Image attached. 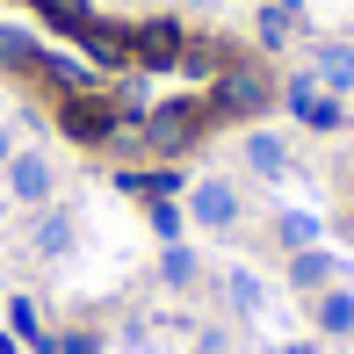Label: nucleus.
Returning <instances> with one entry per match:
<instances>
[{"mask_svg": "<svg viewBox=\"0 0 354 354\" xmlns=\"http://www.w3.org/2000/svg\"><path fill=\"white\" fill-rule=\"evenodd\" d=\"M210 102H167V109H145V123H138V145L145 152H159V159H181L188 145H196L203 131H210Z\"/></svg>", "mask_w": 354, "mask_h": 354, "instance_id": "nucleus-1", "label": "nucleus"}, {"mask_svg": "<svg viewBox=\"0 0 354 354\" xmlns=\"http://www.w3.org/2000/svg\"><path fill=\"white\" fill-rule=\"evenodd\" d=\"M58 131H66L73 145H116L123 131H138V123H123L116 102L94 87V94H66V102H58Z\"/></svg>", "mask_w": 354, "mask_h": 354, "instance_id": "nucleus-2", "label": "nucleus"}, {"mask_svg": "<svg viewBox=\"0 0 354 354\" xmlns=\"http://www.w3.org/2000/svg\"><path fill=\"white\" fill-rule=\"evenodd\" d=\"M268 102H275V87L261 66H224L210 80V116H261Z\"/></svg>", "mask_w": 354, "mask_h": 354, "instance_id": "nucleus-3", "label": "nucleus"}, {"mask_svg": "<svg viewBox=\"0 0 354 354\" xmlns=\"http://www.w3.org/2000/svg\"><path fill=\"white\" fill-rule=\"evenodd\" d=\"M181 44H188V29L174 22V15H152V22L131 29V66L138 73H174L181 66Z\"/></svg>", "mask_w": 354, "mask_h": 354, "instance_id": "nucleus-4", "label": "nucleus"}, {"mask_svg": "<svg viewBox=\"0 0 354 354\" xmlns=\"http://www.w3.org/2000/svg\"><path fill=\"white\" fill-rule=\"evenodd\" d=\"M188 217H196L203 232H232V224L246 217L239 181H217V174H210V181H196V188H188Z\"/></svg>", "mask_w": 354, "mask_h": 354, "instance_id": "nucleus-5", "label": "nucleus"}, {"mask_svg": "<svg viewBox=\"0 0 354 354\" xmlns=\"http://www.w3.org/2000/svg\"><path fill=\"white\" fill-rule=\"evenodd\" d=\"M282 102H289V116H297L304 131H340V123H347V116H340V102L318 87V73H297V80L282 87Z\"/></svg>", "mask_w": 354, "mask_h": 354, "instance_id": "nucleus-6", "label": "nucleus"}, {"mask_svg": "<svg viewBox=\"0 0 354 354\" xmlns=\"http://www.w3.org/2000/svg\"><path fill=\"white\" fill-rule=\"evenodd\" d=\"M73 44H80V58H87L94 73H116V66H131V29H123V22H109V15H94V22L80 29Z\"/></svg>", "mask_w": 354, "mask_h": 354, "instance_id": "nucleus-7", "label": "nucleus"}, {"mask_svg": "<svg viewBox=\"0 0 354 354\" xmlns=\"http://www.w3.org/2000/svg\"><path fill=\"white\" fill-rule=\"evenodd\" d=\"M29 80H44V87H51L58 102H66V94H94V87H102V73H94L87 58H80V51H44Z\"/></svg>", "mask_w": 354, "mask_h": 354, "instance_id": "nucleus-8", "label": "nucleus"}, {"mask_svg": "<svg viewBox=\"0 0 354 354\" xmlns=\"http://www.w3.org/2000/svg\"><path fill=\"white\" fill-rule=\"evenodd\" d=\"M8 188H15V203L44 210V203H51V188H58V167H51L44 152H15V159H8Z\"/></svg>", "mask_w": 354, "mask_h": 354, "instance_id": "nucleus-9", "label": "nucleus"}, {"mask_svg": "<svg viewBox=\"0 0 354 354\" xmlns=\"http://www.w3.org/2000/svg\"><path fill=\"white\" fill-rule=\"evenodd\" d=\"M116 188H123V196H138V203H174V196H188V181H181L174 167H123Z\"/></svg>", "mask_w": 354, "mask_h": 354, "instance_id": "nucleus-10", "label": "nucleus"}, {"mask_svg": "<svg viewBox=\"0 0 354 354\" xmlns=\"http://www.w3.org/2000/svg\"><path fill=\"white\" fill-rule=\"evenodd\" d=\"M311 73H318V87H354V44H340V37H318L311 44Z\"/></svg>", "mask_w": 354, "mask_h": 354, "instance_id": "nucleus-11", "label": "nucleus"}, {"mask_svg": "<svg viewBox=\"0 0 354 354\" xmlns=\"http://www.w3.org/2000/svg\"><path fill=\"white\" fill-rule=\"evenodd\" d=\"M311 318H318V333H326V340H347L354 333V289H318V304H311Z\"/></svg>", "mask_w": 354, "mask_h": 354, "instance_id": "nucleus-12", "label": "nucleus"}, {"mask_svg": "<svg viewBox=\"0 0 354 354\" xmlns=\"http://www.w3.org/2000/svg\"><path fill=\"white\" fill-rule=\"evenodd\" d=\"M246 174L282 181V174H289V145H282L275 131H246Z\"/></svg>", "mask_w": 354, "mask_h": 354, "instance_id": "nucleus-13", "label": "nucleus"}, {"mask_svg": "<svg viewBox=\"0 0 354 354\" xmlns=\"http://www.w3.org/2000/svg\"><path fill=\"white\" fill-rule=\"evenodd\" d=\"M289 282L297 289H333L340 282V261H333L326 246H304V253H289Z\"/></svg>", "mask_w": 354, "mask_h": 354, "instance_id": "nucleus-14", "label": "nucleus"}, {"mask_svg": "<svg viewBox=\"0 0 354 354\" xmlns=\"http://www.w3.org/2000/svg\"><path fill=\"white\" fill-rule=\"evenodd\" d=\"M29 246L44 253V261H58V253H73V210H58V203H44L37 232H29Z\"/></svg>", "mask_w": 354, "mask_h": 354, "instance_id": "nucleus-15", "label": "nucleus"}, {"mask_svg": "<svg viewBox=\"0 0 354 354\" xmlns=\"http://www.w3.org/2000/svg\"><path fill=\"white\" fill-rule=\"evenodd\" d=\"M29 8H37L44 22L58 29V37H80V29L94 22V8H87V0H29Z\"/></svg>", "mask_w": 354, "mask_h": 354, "instance_id": "nucleus-16", "label": "nucleus"}, {"mask_svg": "<svg viewBox=\"0 0 354 354\" xmlns=\"http://www.w3.org/2000/svg\"><path fill=\"white\" fill-rule=\"evenodd\" d=\"M196 275H203L196 246H181V239H174V246L159 253V282H167V289H196Z\"/></svg>", "mask_w": 354, "mask_h": 354, "instance_id": "nucleus-17", "label": "nucleus"}, {"mask_svg": "<svg viewBox=\"0 0 354 354\" xmlns=\"http://www.w3.org/2000/svg\"><path fill=\"white\" fill-rule=\"evenodd\" d=\"M37 58H44V44L29 29H0V66L8 73H37Z\"/></svg>", "mask_w": 354, "mask_h": 354, "instance_id": "nucleus-18", "label": "nucleus"}, {"mask_svg": "<svg viewBox=\"0 0 354 354\" xmlns=\"http://www.w3.org/2000/svg\"><path fill=\"white\" fill-rule=\"evenodd\" d=\"M253 37H261V51H282V44L297 37V15H289V8H275V0H268V8L253 15Z\"/></svg>", "mask_w": 354, "mask_h": 354, "instance_id": "nucleus-19", "label": "nucleus"}, {"mask_svg": "<svg viewBox=\"0 0 354 354\" xmlns=\"http://www.w3.org/2000/svg\"><path fill=\"white\" fill-rule=\"evenodd\" d=\"M275 239H282L289 253L318 246V217H311V210H282V217H275Z\"/></svg>", "mask_w": 354, "mask_h": 354, "instance_id": "nucleus-20", "label": "nucleus"}, {"mask_svg": "<svg viewBox=\"0 0 354 354\" xmlns=\"http://www.w3.org/2000/svg\"><path fill=\"white\" fill-rule=\"evenodd\" d=\"M224 304H232V311H261V282H253L246 268H232V275H224Z\"/></svg>", "mask_w": 354, "mask_h": 354, "instance_id": "nucleus-21", "label": "nucleus"}, {"mask_svg": "<svg viewBox=\"0 0 354 354\" xmlns=\"http://www.w3.org/2000/svg\"><path fill=\"white\" fill-rule=\"evenodd\" d=\"M145 217H152V232L167 239V246L181 239V203H145Z\"/></svg>", "mask_w": 354, "mask_h": 354, "instance_id": "nucleus-22", "label": "nucleus"}, {"mask_svg": "<svg viewBox=\"0 0 354 354\" xmlns=\"http://www.w3.org/2000/svg\"><path fill=\"white\" fill-rule=\"evenodd\" d=\"M58 354H102V340H94L87 326H80V333H66V340H58Z\"/></svg>", "mask_w": 354, "mask_h": 354, "instance_id": "nucleus-23", "label": "nucleus"}, {"mask_svg": "<svg viewBox=\"0 0 354 354\" xmlns=\"http://www.w3.org/2000/svg\"><path fill=\"white\" fill-rule=\"evenodd\" d=\"M0 354H22V340H15V333H8V326H0Z\"/></svg>", "mask_w": 354, "mask_h": 354, "instance_id": "nucleus-24", "label": "nucleus"}, {"mask_svg": "<svg viewBox=\"0 0 354 354\" xmlns=\"http://www.w3.org/2000/svg\"><path fill=\"white\" fill-rule=\"evenodd\" d=\"M8 159H15V138H8V131H0V167H8Z\"/></svg>", "mask_w": 354, "mask_h": 354, "instance_id": "nucleus-25", "label": "nucleus"}, {"mask_svg": "<svg viewBox=\"0 0 354 354\" xmlns=\"http://www.w3.org/2000/svg\"><path fill=\"white\" fill-rule=\"evenodd\" d=\"M275 8H289V15H297V8H304V0H275Z\"/></svg>", "mask_w": 354, "mask_h": 354, "instance_id": "nucleus-26", "label": "nucleus"}, {"mask_svg": "<svg viewBox=\"0 0 354 354\" xmlns=\"http://www.w3.org/2000/svg\"><path fill=\"white\" fill-rule=\"evenodd\" d=\"M347 239H354V217H347Z\"/></svg>", "mask_w": 354, "mask_h": 354, "instance_id": "nucleus-27", "label": "nucleus"}]
</instances>
